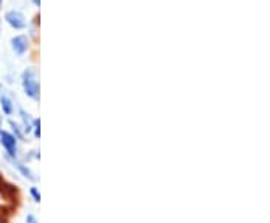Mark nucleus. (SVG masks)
<instances>
[{"instance_id":"ddd939ff","label":"nucleus","mask_w":270,"mask_h":223,"mask_svg":"<svg viewBox=\"0 0 270 223\" xmlns=\"http://www.w3.org/2000/svg\"><path fill=\"white\" fill-rule=\"evenodd\" d=\"M0 8H2V0H0Z\"/></svg>"},{"instance_id":"1a4fd4ad","label":"nucleus","mask_w":270,"mask_h":223,"mask_svg":"<svg viewBox=\"0 0 270 223\" xmlns=\"http://www.w3.org/2000/svg\"><path fill=\"white\" fill-rule=\"evenodd\" d=\"M32 135L35 139H41V120L39 118H33L32 123Z\"/></svg>"},{"instance_id":"f03ea898","label":"nucleus","mask_w":270,"mask_h":223,"mask_svg":"<svg viewBox=\"0 0 270 223\" xmlns=\"http://www.w3.org/2000/svg\"><path fill=\"white\" fill-rule=\"evenodd\" d=\"M0 145L5 150L6 159H18L20 155V141L9 132L2 129L0 131Z\"/></svg>"},{"instance_id":"9d476101","label":"nucleus","mask_w":270,"mask_h":223,"mask_svg":"<svg viewBox=\"0 0 270 223\" xmlns=\"http://www.w3.org/2000/svg\"><path fill=\"white\" fill-rule=\"evenodd\" d=\"M24 223H39V220L33 213H27L26 217H24Z\"/></svg>"},{"instance_id":"f257e3e1","label":"nucleus","mask_w":270,"mask_h":223,"mask_svg":"<svg viewBox=\"0 0 270 223\" xmlns=\"http://www.w3.org/2000/svg\"><path fill=\"white\" fill-rule=\"evenodd\" d=\"M21 87L23 91L29 99L38 102L39 101V83H38V75L36 70L32 67L24 69L21 73Z\"/></svg>"},{"instance_id":"6e6552de","label":"nucleus","mask_w":270,"mask_h":223,"mask_svg":"<svg viewBox=\"0 0 270 223\" xmlns=\"http://www.w3.org/2000/svg\"><path fill=\"white\" fill-rule=\"evenodd\" d=\"M29 196H30V200L36 204L41 202V192H39V187L38 186H30L29 187Z\"/></svg>"},{"instance_id":"20e7f679","label":"nucleus","mask_w":270,"mask_h":223,"mask_svg":"<svg viewBox=\"0 0 270 223\" xmlns=\"http://www.w3.org/2000/svg\"><path fill=\"white\" fill-rule=\"evenodd\" d=\"M5 20L11 27L17 29V30H21V29L26 27V17H24L20 11H9L5 15Z\"/></svg>"},{"instance_id":"39448f33","label":"nucleus","mask_w":270,"mask_h":223,"mask_svg":"<svg viewBox=\"0 0 270 223\" xmlns=\"http://www.w3.org/2000/svg\"><path fill=\"white\" fill-rule=\"evenodd\" d=\"M11 46H12V51H14L18 57H21V56L26 54V51H27V48H29V41H27V38L24 36V35H18V36H14V38L11 39Z\"/></svg>"},{"instance_id":"9b49d317","label":"nucleus","mask_w":270,"mask_h":223,"mask_svg":"<svg viewBox=\"0 0 270 223\" xmlns=\"http://www.w3.org/2000/svg\"><path fill=\"white\" fill-rule=\"evenodd\" d=\"M33 3H35V6H39L41 5V0H33Z\"/></svg>"},{"instance_id":"423d86ee","label":"nucleus","mask_w":270,"mask_h":223,"mask_svg":"<svg viewBox=\"0 0 270 223\" xmlns=\"http://www.w3.org/2000/svg\"><path fill=\"white\" fill-rule=\"evenodd\" d=\"M0 108H2L3 114L6 117H11L14 115L15 112V105H14V101H12V97L8 96L6 93H2L0 94Z\"/></svg>"},{"instance_id":"7ed1b4c3","label":"nucleus","mask_w":270,"mask_h":223,"mask_svg":"<svg viewBox=\"0 0 270 223\" xmlns=\"http://www.w3.org/2000/svg\"><path fill=\"white\" fill-rule=\"evenodd\" d=\"M11 163H12V166L17 169V172L18 174L23 177V178H26L27 181H30V183H38V180H39V177L36 176V172L24 162V160H21L20 157L18 159H8Z\"/></svg>"},{"instance_id":"0eeeda50","label":"nucleus","mask_w":270,"mask_h":223,"mask_svg":"<svg viewBox=\"0 0 270 223\" xmlns=\"http://www.w3.org/2000/svg\"><path fill=\"white\" fill-rule=\"evenodd\" d=\"M8 125L11 126V134H12L20 142H24V141H26V134H24L23 126L20 125V123H17V121H14V120H9Z\"/></svg>"},{"instance_id":"f8f14e48","label":"nucleus","mask_w":270,"mask_h":223,"mask_svg":"<svg viewBox=\"0 0 270 223\" xmlns=\"http://www.w3.org/2000/svg\"><path fill=\"white\" fill-rule=\"evenodd\" d=\"M2 125H3V121H2V118H0V131H2Z\"/></svg>"}]
</instances>
